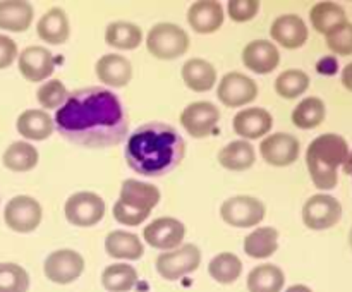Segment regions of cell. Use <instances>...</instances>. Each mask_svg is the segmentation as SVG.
I'll return each instance as SVG.
<instances>
[{
    "label": "cell",
    "mask_w": 352,
    "mask_h": 292,
    "mask_svg": "<svg viewBox=\"0 0 352 292\" xmlns=\"http://www.w3.org/2000/svg\"><path fill=\"white\" fill-rule=\"evenodd\" d=\"M54 124L64 139L88 150L117 146L129 133V119L120 98L100 86L72 91L55 112Z\"/></svg>",
    "instance_id": "1"
},
{
    "label": "cell",
    "mask_w": 352,
    "mask_h": 292,
    "mask_svg": "<svg viewBox=\"0 0 352 292\" xmlns=\"http://www.w3.org/2000/svg\"><path fill=\"white\" fill-rule=\"evenodd\" d=\"M186 143L181 134L165 122H146L131 133L124 158L131 170L143 177H164L182 164Z\"/></svg>",
    "instance_id": "2"
},
{
    "label": "cell",
    "mask_w": 352,
    "mask_h": 292,
    "mask_svg": "<svg viewBox=\"0 0 352 292\" xmlns=\"http://www.w3.org/2000/svg\"><path fill=\"white\" fill-rule=\"evenodd\" d=\"M349 155V144L340 134L327 133L315 137L306 150V167L313 184L322 191H330L339 182V167Z\"/></svg>",
    "instance_id": "3"
},
{
    "label": "cell",
    "mask_w": 352,
    "mask_h": 292,
    "mask_svg": "<svg viewBox=\"0 0 352 292\" xmlns=\"http://www.w3.org/2000/svg\"><path fill=\"white\" fill-rule=\"evenodd\" d=\"M160 189L148 182L126 179L120 186L119 199L113 205V218L126 227L141 225L158 205Z\"/></svg>",
    "instance_id": "4"
},
{
    "label": "cell",
    "mask_w": 352,
    "mask_h": 292,
    "mask_svg": "<svg viewBox=\"0 0 352 292\" xmlns=\"http://www.w3.org/2000/svg\"><path fill=\"white\" fill-rule=\"evenodd\" d=\"M191 47V38L174 23H157L146 36V48L160 60H174L182 57Z\"/></svg>",
    "instance_id": "5"
},
{
    "label": "cell",
    "mask_w": 352,
    "mask_h": 292,
    "mask_svg": "<svg viewBox=\"0 0 352 292\" xmlns=\"http://www.w3.org/2000/svg\"><path fill=\"white\" fill-rule=\"evenodd\" d=\"M199 265H201V251L196 244L191 243L181 244L172 251H165L155 261L158 275L168 282L195 273Z\"/></svg>",
    "instance_id": "6"
},
{
    "label": "cell",
    "mask_w": 352,
    "mask_h": 292,
    "mask_svg": "<svg viewBox=\"0 0 352 292\" xmlns=\"http://www.w3.org/2000/svg\"><path fill=\"white\" fill-rule=\"evenodd\" d=\"M265 215H267V206L254 196H232L220 206V216L223 222L237 229H251V227L260 225Z\"/></svg>",
    "instance_id": "7"
},
{
    "label": "cell",
    "mask_w": 352,
    "mask_h": 292,
    "mask_svg": "<svg viewBox=\"0 0 352 292\" xmlns=\"http://www.w3.org/2000/svg\"><path fill=\"white\" fill-rule=\"evenodd\" d=\"M107 205L103 198L91 191H78L67 198L64 205V215L71 225L93 227L105 216Z\"/></svg>",
    "instance_id": "8"
},
{
    "label": "cell",
    "mask_w": 352,
    "mask_h": 292,
    "mask_svg": "<svg viewBox=\"0 0 352 292\" xmlns=\"http://www.w3.org/2000/svg\"><path fill=\"white\" fill-rule=\"evenodd\" d=\"M43 218V208L40 201L28 194L14 196L3 210V220L10 230L19 234H30L38 229Z\"/></svg>",
    "instance_id": "9"
},
{
    "label": "cell",
    "mask_w": 352,
    "mask_h": 292,
    "mask_svg": "<svg viewBox=\"0 0 352 292\" xmlns=\"http://www.w3.org/2000/svg\"><path fill=\"white\" fill-rule=\"evenodd\" d=\"M85 258L74 249L52 251L43 263L45 277L57 285H69L78 280L85 271Z\"/></svg>",
    "instance_id": "10"
},
{
    "label": "cell",
    "mask_w": 352,
    "mask_h": 292,
    "mask_svg": "<svg viewBox=\"0 0 352 292\" xmlns=\"http://www.w3.org/2000/svg\"><path fill=\"white\" fill-rule=\"evenodd\" d=\"M258 82L243 72H227L219 82L217 88V98L220 103L229 109H239V106L250 105L258 98Z\"/></svg>",
    "instance_id": "11"
},
{
    "label": "cell",
    "mask_w": 352,
    "mask_h": 292,
    "mask_svg": "<svg viewBox=\"0 0 352 292\" xmlns=\"http://www.w3.org/2000/svg\"><path fill=\"white\" fill-rule=\"evenodd\" d=\"M342 218V205L330 194H315L302 206V222L311 230H327Z\"/></svg>",
    "instance_id": "12"
},
{
    "label": "cell",
    "mask_w": 352,
    "mask_h": 292,
    "mask_svg": "<svg viewBox=\"0 0 352 292\" xmlns=\"http://www.w3.org/2000/svg\"><path fill=\"white\" fill-rule=\"evenodd\" d=\"M219 120L220 110L212 102H192L181 113V126L189 136L196 139H203L213 134Z\"/></svg>",
    "instance_id": "13"
},
{
    "label": "cell",
    "mask_w": 352,
    "mask_h": 292,
    "mask_svg": "<svg viewBox=\"0 0 352 292\" xmlns=\"http://www.w3.org/2000/svg\"><path fill=\"white\" fill-rule=\"evenodd\" d=\"M301 153V143L289 133H274L265 136L260 144V155L272 167H289Z\"/></svg>",
    "instance_id": "14"
},
{
    "label": "cell",
    "mask_w": 352,
    "mask_h": 292,
    "mask_svg": "<svg viewBox=\"0 0 352 292\" xmlns=\"http://www.w3.org/2000/svg\"><path fill=\"white\" fill-rule=\"evenodd\" d=\"M143 237L148 246L165 253L181 246L186 237V227L174 216H160L144 227Z\"/></svg>",
    "instance_id": "15"
},
{
    "label": "cell",
    "mask_w": 352,
    "mask_h": 292,
    "mask_svg": "<svg viewBox=\"0 0 352 292\" xmlns=\"http://www.w3.org/2000/svg\"><path fill=\"white\" fill-rule=\"evenodd\" d=\"M17 67L24 79L31 82H40L54 74L55 58L48 48L31 45L17 55Z\"/></svg>",
    "instance_id": "16"
},
{
    "label": "cell",
    "mask_w": 352,
    "mask_h": 292,
    "mask_svg": "<svg viewBox=\"0 0 352 292\" xmlns=\"http://www.w3.org/2000/svg\"><path fill=\"white\" fill-rule=\"evenodd\" d=\"M234 133L239 134L244 141L258 139L268 136L274 127V117L268 110L260 106H248L236 113L232 120Z\"/></svg>",
    "instance_id": "17"
},
{
    "label": "cell",
    "mask_w": 352,
    "mask_h": 292,
    "mask_svg": "<svg viewBox=\"0 0 352 292\" xmlns=\"http://www.w3.org/2000/svg\"><path fill=\"white\" fill-rule=\"evenodd\" d=\"M308 26L298 14L278 16L270 26L272 40L277 41L285 50L301 48L308 41Z\"/></svg>",
    "instance_id": "18"
},
{
    "label": "cell",
    "mask_w": 352,
    "mask_h": 292,
    "mask_svg": "<svg viewBox=\"0 0 352 292\" xmlns=\"http://www.w3.org/2000/svg\"><path fill=\"white\" fill-rule=\"evenodd\" d=\"M243 64L256 74H270L280 64V52L270 40H253L244 47Z\"/></svg>",
    "instance_id": "19"
},
{
    "label": "cell",
    "mask_w": 352,
    "mask_h": 292,
    "mask_svg": "<svg viewBox=\"0 0 352 292\" xmlns=\"http://www.w3.org/2000/svg\"><path fill=\"white\" fill-rule=\"evenodd\" d=\"M188 23L198 34H212L223 24V7L215 0H199L188 10Z\"/></svg>",
    "instance_id": "20"
},
{
    "label": "cell",
    "mask_w": 352,
    "mask_h": 292,
    "mask_svg": "<svg viewBox=\"0 0 352 292\" xmlns=\"http://www.w3.org/2000/svg\"><path fill=\"white\" fill-rule=\"evenodd\" d=\"M96 78L110 88H124L133 79V64L120 54H105L95 65Z\"/></svg>",
    "instance_id": "21"
},
{
    "label": "cell",
    "mask_w": 352,
    "mask_h": 292,
    "mask_svg": "<svg viewBox=\"0 0 352 292\" xmlns=\"http://www.w3.org/2000/svg\"><path fill=\"white\" fill-rule=\"evenodd\" d=\"M181 76L184 85L195 93L212 91L217 85V69L212 62L205 58H189L181 69Z\"/></svg>",
    "instance_id": "22"
},
{
    "label": "cell",
    "mask_w": 352,
    "mask_h": 292,
    "mask_svg": "<svg viewBox=\"0 0 352 292\" xmlns=\"http://www.w3.org/2000/svg\"><path fill=\"white\" fill-rule=\"evenodd\" d=\"M36 34L40 40L48 45H62L69 40L71 34V24H69V16L60 9L54 7L48 9L43 16L38 19Z\"/></svg>",
    "instance_id": "23"
},
{
    "label": "cell",
    "mask_w": 352,
    "mask_h": 292,
    "mask_svg": "<svg viewBox=\"0 0 352 292\" xmlns=\"http://www.w3.org/2000/svg\"><path fill=\"white\" fill-rule=\"evenodd\" d=\"M17 133L30 141H45L55 129L54 119L48 112L40 109H28L17 117Z\"/></svg>",
    "instance_id": "24"
},
{
    "label": "cell",
    "mask_w": 352,
    "mask_h": 292,
    "mask_svg": "<svg viewBox=\"0 0 352 292\" xmlns=\"http://www.w3.org/2000/svg\"><path fill=\"white\" fill-rule=\"evenodd\" d=\"M105 251L116 260L136 261L144 254V246L136 234L127 230H112L105 237Z\"/></svg>",
    "instance_id": "25"
},
{
    "label": "cell",
    "mask_w": 352,
    "mask_h": 292,
    "mask_svg": "<svg viewBox=\"0 0 352 292\" xmlns=\"http://www.w3.org/2000/svg\"><path fill=\"white\" fill-rule=\"evenodd\" d=\"M34 17L33 5L24 0H2L0 2V30L23 33L31 26Z\"/></svg>",
    "instance_id": "26"
},
{
    "label": "cell",
    "mask_w": 352,
    "mask_h": 292,
    "mask_svg": "<svg viewBox=\"0 0 352 292\" xmlns=\"http://www.w3.org/2000/svg\"><path fill=\"white\" fill-rule=\"evenodd\" d=\"M254 161H256V151L250 141H230L219 151V164L227 170H248V168L253 167Z\"/></svg>",
    "instance_id": "27"
},
{
    "label": "cell",
    "mask_w": 352,
    "mask_h": 292,
    "mask_svg": "<svg viewBox=\"0 0 352 292\" xmlns=\"http://www.w3.org/2000/svg\"><path fill=\"white\" fill-rule=\"evenodd\" d=\"M246 285L250 292H282L285 287V273L274 263L258 265L248 273Z\"/></svg>",
    "instance_id": "28"
},
{
    "label": "cell",
    "mask_w": 352,
    "mask_h": 292,
    "mask_svg": "<svg viewBox=\"0 0 352 292\" xmlns=\"http://www.w3.org/2000/svg\"><path fill=\"white\" fill-rule=\"evenodd\" d=\"M105 41L116 50H134L143 41V30L129 21H113L107 26Z\"/></svg>",
    "instance_id": "29"
},
{
    "label": "cell",
    "mask_w": 352,
    "mask_h": 292,
    "mask_svg": "<svg viewBox=\"0 0 352 292\" xmlns=\"http://www.w3.org/2000/svg\"><path fill=\"white\" fill-rule=\"evenodd\" d=\"M278 249V230L275 227H258L244 239V253L253 260H265Z\"/></svg>",
    "instance_id": "30"
},
{
    "label": "cell",
    "mask_w": 352,
    "mask_h": 292,
    "mask_svg": "<svg viewBox=\"0 0 352 292\" xmlns=\"http://www.w3.org/2000/svg\"><path fill=\"white\" fill-rule=\"evenodd\" d=\"M40 160L36 148L28 141H16L2 155V164L10 172H30L33 170Z\"/></svg>",
    "instance_id": "31"
},
{
    "label": "cell",
    "mask_w": 352,
    "mask_h": 292,
    "mask_svg": "<svg viewBox=\"0 0 352 292\" xmlns=\"http://www.w3.org/2000/svg\"><path fill=\"white\" fill-rule=\"evenodd\" d=\"M309 21H311L315 31L322 34H329L330 31L336 30L337 26L347 21L346 10L342 5L336 2H318L309 10Z\"/></svg>",
    "instance_id": "32"
},
{
    "label": "cell",
    "mask_w": 352,
    "mask_h": 292,
    "mask_svg": "<svg viewBox=\"0 0 352 292\" xmlns=\"http://www.w3.org/2000/svg\"><path fill=\"white\" fill-rule=\"evenodd\" d=\"M208 273L215 282L222 285H230L239 280L243 273V261L237 254L223 251L212 258L208 263Z\"/></svg>",
    "instance_id": "33"
},
{
    "label": "cell",
    "mask_w": 352,
    "mask_h": 292,
    "mask_svg": "<svg viewBox=\"0 0 352 292\" xmlns=\"http://www.w3.org/2000/svg\"><path fill=\"white\" fill-rule=\"evenodd\" d=\"M327 106L318 96H308L292 110V124L299 129H315L325 120Z\"/></svg>",
    "instance_id": "34"
},
{
    "label": "cell",
    "mask_w": 352,
    "mask_h": 292,
    "mask_svg": "<svg viewBox=\"0 0 352 292\" xmlns=\"http://www.w3.org/2000/svg\"><path fill=\"white\" fill-rule=\"evenodd\" d=\"M136 268L127 263H113L103 270L102 285L109 292H129L138 284Z\"/></svg>",
    "instance_id": "35"
},
{
    "label": "cell",
    "mask_w": 352,
    "mask_h": 292,
    "mask_svg": "<svg viewBox=\"0 0 352 292\" xmlns=\"http://www.w3.org/2000/svg\"><path fill=\"white\" fill-rule=\"evenodd\" d=\"M309 76L301 69H287L280 72L275 79V91L278 96L285 100H294L301 96L302 93L308 91L309 88Z\"/></svg>",
    "instance_id": "36"
},
{
    "label": "cell",
    "mask_w": 352,
    "mask_h": 292,
    "mask_svg": "<svg viewBox=\"0 0 352 292\" xmlns=\"http://www.w3.org/2000/svg\"><path fill=\"white\" fill-rule=\"evenodd\" d=\"M30 291V273L21 265L0 263V292H28Z\"/></svg>",
    "instance_id": "37"
},
{
    "label": "cell",
    "mask_w": 352,
    "mask_h": 292,
    "mask_svg": "<svg viewBox=\"0 0 352 292\" xmlns=\"http://www.w3.org/2000/svg\"><path fill=\"white\" fill-rule=\"evenodd\" d=\"M67 88H65V85L60 79H50L45 85H41L36 91V100L43 106L45 112L52 109H60L65 103V100H67Z\"/></svg>",
    "instance_id": "38"
},
{
    "label": "cell",
    "mask_w": 352,
    "mask_h": 292,
    "mask_svg": "<svg viewBox=\"0 0 352 292\" xmlns=\"http://www.w3.org/2000/svg\"><path fill=\"white\" fill-rule=\"evenodd\" d=\"M325 41L329 50H332L333 54L342 55V57L352 55V23L346 21L344 24L337 26L336 30L327 34Z\"/></svg>",
    "instance_id": "39"
},
{
    "label": "cell",
    "mask_w": 352,
    "mask_h": 292,
    "mask_svg": "<svg viewBox=\"0 0 352 292\" xmlns=\"http://www.w3.org/2000/svg\"><path fill=\"white\" fill-rule=\"evenodd\" d=\"M260 7L258 0H230L227 3V12L234 23H248L258 16Z\"/></svg>",
    "instance_id": "40"
},
{
    "label": "cell",
    "mask_w": 352,
    "mask_h": 292,
    "mask_svg": "<svg viewBox=\"0 0 352 292\" xmlns=\"http://www.w3.org/2000/svg\"><path fill=\"white\" fill-rule=\"evenodd\" d=\"M17 58V45L12 38L0 34V69H7Z\"/></svg>",
    "instance_id": "41"
},
{
    "label": "cell",
    "mask_w": 352,
    "mask_h": 292,
    "mask_svg": "<svg viewBox=\"0 0 352 292\" xmlns=\"http://www.w3.org/2000/svg\"><path fill=\"white\" fill-rule=\"evenodd\" d=\"M340 81H342V86L347 89V91L352 93V62L347 64L346 67L342 69V74H340Z\"/></svg>",
    "instance_id": "42"
},
{
    "label": "cell",
    "mask_w": 352,
    "mask_h": 292,
    "mask_svg": "<svg viewBox=\"0 0 352 292\" xmlns=\"http://www.w3.org/2000/svg\"><path fill=\"white\" fill-rule=\"evenodd\" d=\"M285 292H313V291L305 284H294L291 285V287L285 289Z\"/></svg>",
    "instance_id": "43"
},
{
    "label": "cell",
    "mask_w": 352,
    "mask_h": 292,
    "mask_svg": "<svg viewBox=\"0 0 352 292\" xmlns=\"http://www.w3.org/2000/svg\"><path fill=\"white\" fill-rule=\"evenodd\" d=\"M342 170H344V174L352 175V151H349V155H347V160L344 161Z\"/></svg>",
    "instance_id": "44"
},
{
    "label": "cell",
    "mask_w": 352,
    "mask_h": 292,
    "mask_svg": "<svg viewBox=\"0 0 352 292\" xmlns=\"http://www.w3.org/2000/svg\"><path fill=\"white\" fill-rule=\"evenodd\" d=\"M349 244H351V249H352V227H351V232H349Z\"/></svg>",
    "instance_id": "45"
}]
</instances>
